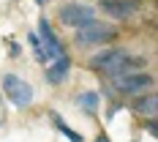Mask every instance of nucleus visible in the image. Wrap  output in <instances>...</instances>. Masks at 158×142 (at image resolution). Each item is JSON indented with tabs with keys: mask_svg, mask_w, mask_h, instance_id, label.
I'll return each instance as SVG.
<instances>
[{
	"mask_svg": "<svg viewBox=\"0 0 158 142\" xmlns=\"http://www.w3.org/2000/svg\"><path fill=\"white\" fill-rule=\"evenodd\" d=\"M98 101H101V96L95 93V90H85V93L79 96V110L87 112V115H95V110H98Z\"/></svg>",
	"mask_w": 158,
	"mask_h": 142,
	"instance_id": "obj_11",
	"label": "nucleus"
},
{
	"mask_svg": "<svg viewBox=\"0 0 158 142\" xmlns=\"http://www.w3.org/2000/svg\"><path fill=\"white\" fill-rule=\"evenodd\" d=\"M0 123H3V98H0Z\"/></svg>",
	"mask_w": 158,
	"mask_h": 142,
	"instance_id": "obj_16",
	"label": "nucleus"
},
{
	"mask_svg": "<svg viewBox=\"0 0 158 142\" xmlns=\"http://www.w3.org/2000/svg\"><path fill=\"white\" fill-rule=\"evenodd\" d=\"M134 110L144 115V118H158V93H147V96H139L134 101Z\"/></svg>",
	"mask_w": 158,
	"mask_h": 142,
	"instance_id": "obj_10",
	"label": "nucleus"
},
{
	"mask_svg": "<svg viewBox=\"0 0 158 142\" xmlns=\"http://www.w3.org/2000/svg\"><path fill=\"white\" fill-rule=\"evenodd\" d=\"M68 68H71V58H68V55L52 60L49 68H47V82L49 85H60V82L65 79V74H68Z\"/></svg>",
	"mask_w": 158,
	"mask_h": 142,
	"instance_id": "obj_9",
	"label": "nucleus"
},
{
	"mask_svg": "<svg viewBox=\"0 0 158 142\" xmlns=\"http://www.w3.org/2000/svg\"><path fill=\"white\" fill-rule=\"evenodd\" d=\"M35 3H49V0H35Z\"/></svg>",
	"mask_w": 158,
	"mask_h": 142,
	"instance_id": "obj_17",
	"label": "nucleus"
},
{
	"mask_svg": "<svg viewBox=\"0 0 158 142\" xmlns=\"http://www.w3.org/2000/svg\"><path fill=\"white\" fill-rule=\"evenodd\" d=\"M27 41H30L35 58H38L41 63H49V60H47V52H44V44H41V36H38V33H30V36H27Z\"/></svg>",
	"mask_w": 158,
	"mask_h": 142,
	"instance_id": "obj_13",
	"label": "nucleus"
},
{
	"mask_svg": "<svg viewBox=\"0 0 158 142\" xmlns=\"http://www.w3.org/2000/svg\"><path fill=\"white\" fill-rule=\"evenodd\" d=\"M123 58H126V52H123V49L106 47V49H101V52H95L93 58L87 60V66H90V68H95V71H109L112 66H117Z\"/></svg>",
	"mask_w": 158,
	"mask_h": 142,
	"instance_id": "obj_6",
	"label": "nucleus"
},
{
	"mask_svg": "<svg viewBox=\"0 0 158 142\" xmlns=\"http://www.w3.org/2000/svg\"><path fill=\"white\" fill-rule=\"evenodd\" d=\"M139 8V0H101V11L114 19H131Z\"/></svg>",
	"mask_w": 158,
	"mask_h": 142,
	"instance_id": "obj_7",
	"label": "nucleus"
},
{
	"mask_svg": "<svg viewBox=\"0 0 158 142\" xmlns=\"http://www.w3.org/2000/svg\"><path fill=\"white\" fill-rule=\"evenodd\" d=\"M144 131H150L153 137H158V118H153V120H150V123L144 126Z\"/></svg>",
	"mask_w": 158,
	"mask_h": 142,
	"instance_id": "obj_14",
	"label": "nucleus"
},
{
	"mask_svg": "<svg viewBox=\"0 0 158 142\" xmlns=\"http://www.w3.org/2000/svg\"><path fill=\"white\" fill-rule=\"evenodd\" d=\"M57 19L63 22L65 28H87L95 22V8L93 6H82V3H68L57 11Z\"/></svg>",
	"mask_w": 158,
	"mask_h": 142,
	"instance_id": "obj_2",
	"label": "nucleus"
},
{
	"mask_svg": "<svg viewBox=\"0 0 158 142\" xmlns=\"http://www.w3.org/2000/svg\"><path fill=\"white\" fill-rule=\"evenodd\" d=\"M142 66H144L142 58H131V55H126L117 66H112L109 71H104V74H109L112 79H120V77H128V74H136Z\"/></svg>",
	"mask_w": 158,
	"mask_h": 142,
	"instance_id": "obj_8",
	"label": "nucleus"
},
{
	"mask_svg": "<svg viewBox=\"0 0 158 142\" xmlns=\"http://www.w3.org/2000/svg\"><path fill=\"white\" fill-rule=\"evenodd\" d=\"M38 36H41V44H44V52H47V60H49V63L65 55V49H63V44H60V38L55 36L52 25H49V19H44V16L38 19Z\"/></svg>",
	"mask_w": 158,
	"mask_h": 142,
	"instance_id": "obj_4",
	"label": "nucleus"
},
{
	"mask_svg": "<svg viewBox=\"0 0 158 142\" xmlns=\"http://www.w3.org/2000/svg\"><path fill=\"white\" fill-rule=\"evenodd\" d=\"M55 126H57V131L63 134L65 140H71V142H85V140H82V134H77V131H74V128L68 126V123H65V120L60 118V115H55Z\"/></svg>",
	"mask_w": 158,
	"mask_h": 142,
	"instance_id": "obj_12",
	"label": "nucleus"
},
{
	"mask_svg": "<svg viewBox=\"0 0 158 142\" xmlns=\"http://www.w3.org/2000/svg\"><path fill=\"white\" fill-rule=\"evenodd\" d=\"M95 142H109V137H106V134H98V137H95Z\"/></svg>",
	"mask_w": 158,
	"mask_h": 142,
	"instance_id": "obj_15",
	"label": "nucleus"
},
{
	"mask_svg": "<svg viewBox=\"0 0 158 142\" xmlns=\"http://www.w3.org/2000/svg\"><path fill=\"white\" fill-rule=\"evenodd\" d=\"M153 82L156 79L150 77V74L136 71V74L114 79V88H117V93H123V96H136V93H142V90H147V88H153Z\"/></svg>",
	"mask_w": 158,
	"mask_h": 142,
	"instance_id": "obj_5",
	"label": "nucleus"
},
{
	"mask_svg": "<svg viewBox=\"0 0 158 142\" xmlns=\"http://www.w3.org/2000/svg\"><path fill=\"white\" fill-rule=\"evenodd\" d=\"M117 38V30L112 25H104V22H93L87 28H79L77 36H74V44L79 47H98V44H109Z\"/></svg>",
	"mask_w": 158,
	"mask_h": 142,
	"instance_id": "obj_1",
	"label": "nucleus"
},
{
	"mask_svg": "<svg viewBox=\"0 0 158 142\" xmlns=\"http://www.w3.org/2000/svg\"><path fill=\"white\" fill-rule=\"evenodd\" d=\"M3 93L11 98L14 107H27L33 101V88L25 79H19L16 74H6L3 77Z\"/></svg>",
	"mask_w": 158,
	"mask_h": 142,
	"instance_id": "obj_3",
	"label": "nucleus"
}]
</instances>
